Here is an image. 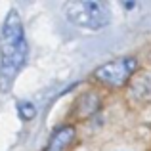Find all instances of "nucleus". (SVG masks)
Masks as SVG:
<instances>
[{
  "instance_id": "nucleus-7",
  "label": "nucleus",
  "mask_w": 151,
  "mask_h": 151,
  "mask_svg": "<svg viewBox=\"0 0 151 151\" xmlns=\"http://www.w3.org/2000/svg\"><path fill=\"white\" fill-rule=\"evenodd\" d=\"M17 111H19V115H21V119H25V121H31V119L35 117V105L33 103H27V101H23V103H17Z\"/></svg>"
},
{
  "instance_id": "nucleus-2",
  "label": "nucleus",
  "mask_w": 151,
  "mask_h": 151,
  "mask_svg": "<svg viewBox=\"0 0 151 151\" xmlns=\"http://www.w3.org/2000/svg\"><path fill=\"white\" fill-rule=\"evenodd\" d=\"M67 21L86 31H100L109 25L111 10L100 0H73L63 6Z\"/></svg>"
},
{
  "instance_id": "nucleus-6",
  "label": "nucleus",
  "mask_w": 151,
  "mask_h": 151,
  "mask_svg": "<svg viewBox=\"0 0 151 151\" xmlns=\"http://www.w3.org/2000/svg\"><path fill=\"white\" fill-rule=\"evenodd\" d=\"M98 109H100V96L94 92H88L84 96H81V100L77 103V111H78V117L81 119L92 117Z\"/></svg>"
},
{
  "instance_id": "nucleus-1",
  "label": "nucleus",
  "mask_w": 151,
  "mask_h": 151,
  "mask_svg": "<svg viewBox=\"0 0 151 151\" xmlns=\"http://www.w3.org/2000/svg\"><path fill=\"white\" fill-rule=\"evenodd\" d=\"M0 92H10L17 73L23 69L27 59V40L23 21L17 10H10L0 31Z\"/></svg>"
},
{
  "instance_id": "nucleus-4",
  "label": "nucleus",
  "mask_w": 151,
  "mask_h": 151,
  "mask_svg": "<svg viewBox=\"0 0 151 151\" xmlns=\"http://www.w3.org/2000/svg\"><path fill=\"white\" fill-rule=\"evenodd\" d=\"M124 98L132 109H145L151 105V71L138 69L124 86Z\"/></svg>"
},
{
  "instance_id": "nucleus-5",
  "label": "nucleus",
  "mask_w": 151,
  "mask_h": 151,
  "mask_svg": "<svg viewBox=\"0 0 151 151\" xmlns=\"http://www.w3.org/2000/svg\"><path fill=\"white\" fill-rule=\"evenodd\" d=\"M75 138H77V130L73 126H61V128H58L52 134L44 151H67L73 145Z\"/></svg>"
},
{
  "instance_id": "nucleus-3",
  "label": "nucleus",
  "mask_w": 151,
  "mask_h": 151,
  "mask_svg": "<svg viewBox=\"0 0 151 151\" xmlns=\"http://www.w3.org/2000/svg\"><path fill=\"white\" fill-rule=\"evenodd\" d=\"M138 71L136 58H119L100 65L94 71V81L105 88H124L132 75Z\"/></svg>"
}]
</instances>
